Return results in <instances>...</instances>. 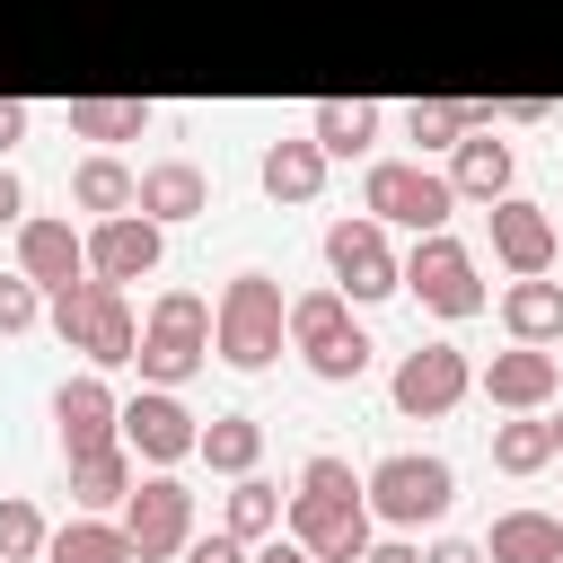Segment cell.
<instances>
[{"mask_svg":"<svg viewBox=\"0 0 563 563\" xmlns=\"http://www.w3.org/2000/svg\"><path fill=\"white\" fill-rule=\"evenodd\" d=\"M484 220H493V255H501L510 273H554V255H563V229H554V211H545V202H528V194H501V202H484Z\"/></svg>","mask_w":563,"mask_h":563,"instance_id":"5bb4252c","label":"cell"},{"mask_svg":"<svg viewBox=\"0 0 563 563\" xmlns=\"http://www.w3.org/2000/svg\"><path fill=\"white\" fill-rule=\"evenodd\" d=\"M44 563H132V537H123L114 510H79L44 537Z\"/></svg>","mask_w":563,"mask_h":563,"instance_id":"44dd1931","label":"cell"},{"mask_svg":"<svg viewBox=\"0 0 563 563\" xmlns=\"http://www.w3.org/2000/svg\"><path fill=\"white\" fill-rule=\"evenodd\" d=\"M132 185H141V167H123L114 150H88V158L70 167V202L97 211V220H106V211H132Z\"/></svg>","mask_w":563,"mask_h":563,"instance_id":"f1b7e54d","label":"cell"},{"mask_svg":"<svg viewBox=\"0 0 563 563\" xmlns=\"http://www.w3.org/2000/svg\"><path fill=\"white\" fill-rule=\"evenodd\" d=\"M396 273H405V290L431 308V317H475L484 308V282H475V246L466 238H449V229H422L405 255H396Z\"/></svg>","mask_w":563,"mask_h":563,"instance_id":"5b68a950","label":"cell"},{"mask_svg":"<svg viewBox=\"0 0 563 563\" xmlns=\"http://www.w3.org/2000/svg\"><path fill=\"white\" fill-rule=\"evenodd\" d=\"M194 457H202L211 475H255V457H264V422H255V413H211V422L194 431Z\"/></svg>","mask_w":563,"mask_h":563,"instance_id":"d4e9b609","label":"cell"},{"mask_svg":"<svg viewBox=\"0 0 563 563\" xmlns=\"http://www.w3.org/2000/svg\"><path fill=\"white\" fill-rule=\"evenodd\" d=\"M484 114H493V123H545L554 106H545V97H501V106H484Z\"/></svg>","mask_w":563,"mask_h":563,"instance_id":"f35d334b","label":"cell"},{"mask_svg":"<svg viewBox=\"0 0 563 563\" xmlns=\"http://www.w3.org/2000/svg\"><path fill=\"white\" fill-rule=\"evenodd\" d=\"M308 563H317V554H308Z\"/></svg>","mask_w":563,"mask_h":563,"instance_id":"7bdbcfd3","label":"cell"},{"mask_svg":"<svg viewBox=\"0 0 563 563\" xmlns=\"http://www.w3.org/2000/svg\"><path fill=\"white\" fill-rule=\"evenodd\" d=\"M70 132L114 150V141H141L150 132V97H70Z\"/></svg>","mask_w":563,"mask_h":563,"instance_id":"83f0119b","label":"cell"},{"mask_svg":"<svg viewBox=\"0 0 563 563\" xmlns=\"http://www.w3.org/2000/svg\"><path fill=\"white\" fill-rule=\"evenodd\" d=\"M185 563H246V537L211 528V537H185Z\"/></svg>","mask_w":563,"mask_h":563,"instance_id":"d590c367","label":"cell"},{"mask_svg":"<svg viewBox=\"0 0 563 563\" xmlns=\"http://www.w3.org/2000/svg\"><path fill=\"white\" fill-rule=\"evenodd\" d=\"M369 352H378V343H369V334H361V325H352V334H334V343H325V352H308V369H317V378H325V387H352V378H361V369H369Z\"/></svg>","mask_w":563,"mask_h":563,"instance_id":"d6a6232c","label":"cell"},{"mask_svg":"<svg viewBox=\"0 0 563 563\" xmlns=\"http://www.w3.org/2000/svg\"><path fill=\"white\" fill-rule=\"evenodd\" d=\"M378 123H387V114H378L369 97H325V106L308 114V141H317L325 158H361V150L378 141Z\"/></svg>","mask_w":563,"mask_h":563,"instance_id":"cb8c5ba5","label":"cell"},{"mask_svg":"<svg viewBox=\"0 0 563 563\" xmlns=\"http://www.w3.org/2000/svg\"><path fill=\"white\" fill-rule=\"evenodd\" d=\"M282 528H290L317 563H361V554H369V537H378V519H369V501H361V493H352V501L290 493V501H282Z\"/></svg>","mask_w":563,"mask_h":563,"instance_id":"30bf717a","label":"cell"},{"mask_svg":"<svg viewBox=\"0 0 563 563\" xmlns=\"http://www.w3.org/2000/svg\"><path fill=\"white\" fill-rule=\"evenodd\" d=\"M194 405L176 396V387H141V396H123V413H114V440L141 457V466H185L194 457Z\"/></svg>","mask_w":563,"mask_h":563,"instance_id":"9c48e42d","label":"cell"},{"mask_svg":"<svg viewBox=\"0 0 563 563\" xmlns=\"http://www.w3.org/2000/svg\"><path fill=\"white\" fill-rule=\"evenodd\" d=\"M501 325H510V343H563V282H545V273H510V290H501Z\"/></svg>","mask_w":563,"mask_h":563,"instance_id":"ac0fdd59","label":"cell"},{"mask_svg":"<svg viewBox=\"0 0 563 563\" xmlns=\"http://www.w3.org/2000/svg\"><path fill=\"white\" fill-rule=\"evenodd\" d=\"M361 211L369 220H387V229H449V211H457V194H449V176L440 167H422V158H369V176H361Z\"/></svg>","mask_w":563,"mask_h":563,"instance_id":"277c9868","label":"cell"},{"mask_svg":"<svg viewBox=\"0 0 563 563\" xmlns=\"http://www.w3.org/2000/svg\"><path fill=\"white\" fill-rule=\"evenodd\" d=\"M475 387H484L501 413H545V405L563 396V361H554L545 343H510V352H493V361L475 369Z\"/></svg>","mask_w":563,"mask_h":563,"instance_id":"4fadbf2b","label":"cell"},{"mask_svg":"<svg viewBox=\"0 0 563 563\" xmlns=\"http://www.w3.org/2000/svg\"><path fill=\"white\" fill-rule=\"evenodd\" d=\"M132 475H141V457H132L123 440H106V449H88V457H70V501H79V510H123V493H132Z\"/></svg>","mask_w":563,"mask_h":563,"instance_id":"603a6c76","label":"cell"},{"mask_svg":"<svg viewBox=\"0 0 563 563\" xmlns=\"http://www.w3.org/2000/svg\"><path fill=\"white\" fill-rule=\"evenodd\" d=\"M290 493H325V501H352V493H361V475H352V457L317 449V457H299V484H290Z\"/></svg>","mask_w":563,"mask_h":563,"instance_id":"836d02e7","label":"cell"},{"mask_svg":"<svg viewBox=\"0 0 563 563\" xmlns=\"http://www.w3.org/2000/svg\"><path fill=\"white\" fill-rule=\"evenodd\" d=\"M26 220V185H18V167L0 158V229H18Z\"/></svg>","mask_w":563,"mask_h":563,"instance_id":"ab89813d","label":"cell"},{"mask_svg":"<svg viewBox=\"0 0 563 563\" xmlns=\"http://www.w3.org/2000/svg\"><path fill=\"white\" fill-rule=\"evenodd\" d=\"M466 387H475V361L457 343H413L396 361V378H387V396H396L405 422H440L449 405H466Z\"/></svg>","mask_w":563,"mask_h":563,"instance_id":"ba28073f","label":"cell"},{"mask_svg":"<svg viewBox=\"0 0 563 563\" xmlns=\"http://www.w3.org/2000/svg\"><path fill=\"white\" fill-rule=\"evenodd\" d=\"M422 563H484V537H431Z\"/></svg>","mask_w":563,"mask_h":563,"instance_id":"74e56055","label":"cell"},{"mask_svg":"<svg viewBox=\"0 0 563 563\" xmlns=\"http://www.w3.org/2000/svg\"><path fill=\"white\" fill-rule=\"evenodd\" d=\"M114 413H123V396L106 387V369H79V378H62V387H53V431H62V457H88V449H106V440H114Z\"/></svg>","mask_w":563,"mask_h":563,"instance_id":"9a60e30c","label":"cell"},{"mask_svg":"<svg viewBox=\"0 0 563 563\" xmlns=\"http://www.w3.org/2000/svg\"><path fill=\"white\" fill-rule=\"evenodd\" d=\"M132 211H150L158 229L202 220V211H211V176H202L194 158H150V167H141V185H132Z\"/></svg>","mask_w":563,"mask_h":563,"instance_id":"e0dca14e","label":"cell"},{"mask_svg":"<svg viewBox=\"0 0 563 563\" xmlns=\"http://www.w3.org/2000/svg\"><path fill=\"white\" fill-rule=\"evenodd\" d=\"M18 273L53 299V290L88 282V238H79L62 211H26V220H18Z\"/></svg>","mask_w":563,"mask_h":563,"instance_id":"7c38bea8","label":"cell"},{"mask_svg":"<svg viewBox=\"0 0 563 563\" xmlns=\"http://www.w3.org/2000/svg\"><path fill=\"white\" fill-rule=\"evenodd\" d=\"M255 176H264V194H273V202H317V194H325V150H317L308 132H290V141H264Z\"/></svg>","mask_w":563,"mask_h":563,"instance_id":"ffe728a7","label":"cell"},{"mask_svg":"<svg viewBox=\"0 0 563 563\" xmlns=\"http://www.w3.org/2000/svg\"><path fill=\"white\" fill-rule=\"evenodd\" d=\"M361 501H369V519H378V528L422 537L431 519H449V501H457V466H449V457H431V449H387V457L361 475Z\"/></svg>","mask_w":563,"mask_h":563,"instance_id":"3957f363","label":"cell"},{"mask_svg":"<svg viewBox=\"0 0 563 563\" xmlns=\"http://www.w3.org/2000/svg\"><path fill=\"white\" fill-rule=\"evenodd\" d=\"M484 563H563V510H501L484 528Z\"/></svg>","mask_w":563,"mask_h":563,"instance_id":"d6986e66","label":"cell"},{"mask_svg":"<svg viewBox=\"0 0 563 563\" xmlns=\"http://www.w3.org/2000/svg\"><path fill=\"white\" fill-rule=\"evenodd\" d=\"M114 519L132 537V563H176L185 537H194V493L176 484V466H150V475H132V493H123Z\"/></svg>","mask_w":563,"mask_h":563,"instance_id":"8992f818","label":"cell"},{"mask_svg":"<svg viewBox=\"0 0 563 563\" xmlns=\"http://www.w3.org/2000/svg\"><path fill=\"white\" fill-rule=\"evenodd\" d=\"M18 141H26V106H18V97H0V158H9Z\"/></svg>","mask_w":563,"mask_h":563,"instance_id":"60d3db41","label":"cell"},{"mask_svg":"<svg viewBox=\"0 0 563 563\" xmlns=\"http://www.w3.org/2000/svg\"><path fill=\"white\" fill-rule=\"evenodd\" d=\"M440 176H449V194H457V202H501V194H519V150H510L493 123H475V132L449 150V167H440Z\"/></svg>","mask_w":563,"mask_h":563,"instance_id":"2e32d148","label":"cell"},{"mask_svg":"<svg viewBox=\"0 0 563 563\" xmlns=\"http://www.w3.org/2000/svg\"><path fill=\"white\" fill-rule=\"evenodd\" d=\"M282 317H290L282 282L246 264V273H229V282H220V299H211V352H220L229 369H273V361L290 352Z\"/></svg>","mask_w":563,"mask_h":563,"instance_id":"6da1fadb","label":"cell"},{"mask_svg":"<svg viewBox=\"0 0 563 563\" xmlns=\"http://www.w3.org/2000/svg\"><path fill=\"white\" fill-rule=\"evenodd\" d=\"M220 528L246 537V545L273 537V528H282V493H273L264 475H229V493H220Z\"/></svg>","mask_w":563,"mask_h":563,"instance_id":"f546056e","label":"cell"},{"mask_svg":"<svg viewBox=\"0 0 563 563\" xmlns=\"http://www.w3.org/2000/svg\"><path fill=\"white\" fill-rule=\"evenodd\" d=\"M44 325H53V343L62 352H88V369H132V352H141V317H132V299L114 290V282H70V290H53L44 299Z\"/></svg>","mask_w":563,"mask_h":563,"instance_id":"7a4b0ae2","label":"cell"},{"mask_svg":"<svg viewBox=\"0 0 563 563\" xmlns=\"http://www.w3.org/2000/svg\"><path fill=\"white\" fill-rule=\"evenodd\" d=\"M475 123H493L484 97H413V106H405V141H413V158H422V150H457Z\"/></svg>","mask_w":563,"mask_h":563,"instance_id":"7402d4cb","label":"cell"},{"mask_svg":"<svg viewBox=\"0 0 563 563\" xmlns=\"http://www.w3.org/2000/svg\"><path fill=\"white\" fill-rule=\"evenodd\" d=\"M44 510L26 493H0V563H44Z\"/></svg>","mask_w":563,"mask_h":563,"instance_id":"1f68e13d","label":"cell"},{"mask_svg":"<svg viewBox=\"0 0 563 563\" xmlns=\"http://www.w3.org/2000/svg\"><path fill=\"white\" fill-rule=\"evenodd\" d=\"M545 431H554V457H563V413H554V422H545Z\"/></svg>","mask_w":563,"mask_h":563,"instance_id":"b9f144b4","label":"cell"},{"mask_svg":"<svg viewBox=\"0 0 563 563\" xmlns=\"http://www.w3.org/2000/svg\"><path fill=\"white\" fill-rule=\"evenodd\" d=\"M158 255H167V229L150 220V211H106L97 229H88V273L97 282H150L158 273Z\"/></svg>","mask_w":563,"mask_h":563,"instance_id":"8fae6325","label":"cell"},{"mask_svg":"<svg viewBox=\"0 0 563 563\" xmlns=\"http://www.w3.org/2000/svg\"><path fill=\"white\" fill-rule=\"evenodd\" d=\"M282 334H290V352H325L334 334H352V299H343L334 282H317V290H299V299H290Z\"/></svg>","mask_w":563,"mask_h":563,"instance_id":"484cf974","label":"cell"},{"mask_svg":"<svg viewBox=\"0 0 563 563\" xmlns=\"http://www.w3.org/2000/svg\"><path fill=\"white\" fill-rule=\"evenodd\" d=\"M325 273H334V290H343L352 308H369V299H396V290H405L396 246H387V220H369V211H352V220H334V229H325Z\"/></svg>","mask_w":563,"mask_h":563,"instance_id":"52a82bcc","label":"cell"},{"mask_svg":"<svg viewBox=\"0 0 563 563\" xmlns=\"http://www.w3.org/2000/svg\"><path fill=\"white\" fill-rule=\"evenodd\" d=\"M493 466H501V475H537V466H554V431H545V413H510V422H493Z\"/></svg>","mask_w":563,"mask_h":563,"instance_id":"4dcf8cb0","label":"cell"},{"mask_svg":"<svg viewBox=\"0 0 563 563\" xmlns=\"http://www.w3.org/2000/svg\"><path fill=\"white\" fill-rule=\"evenodd\" d=\"M361 563H422V537L387 528V537H369V554H361Z\"/></svg>","mask_w":563,"mask_h":563,"instance_id":"8d00e7d4","label":"cell"},{"mask_svg":"<svg viewBox=\"0 0 563 563\" xmlns=\"http://www.w3.org/2000/svg\"><path fill=\"white\" fill-rule=\"evenodd\" d=\"M202 361H211V343H202V334H167V325H141V352H132L141 387H185Z\"/></svg>","mask_w":563,"mask_h":563,"instance_id":"4316f807","label":"cell"},{"mask_svg":"<svg viewBox=\"0 0 563 563\" xmlns=\"http://www.w3.org/2000/svg\"><path fill=\"white\" fill-rule=\"evenodd\" d=\"M26 325H44V290L26 273H0V334H26Z\"/></svg>","mask_w":563,"mask_h":563,"instance_id":"e575fe53","label":"cell"}]
</instances>
